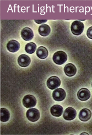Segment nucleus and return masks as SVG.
Wrapping results in <instances>:
<instances>
[{
	"mask_svg": "<svg viewBox=\"0 0 92 135\" xmlns=\"http://www.w3.org/2000/svg\"><path fill=\"white\" fill-rule=\"evenodd\" d=\"M54 62L56 64L61 65L65 64L67 60V55L65 52L59 51L55 52L53 57Z\"/></svg>",
	"mask_w": 92,
	"mask_h": 135,
	"instance_id": "obj_1",
	"label": "nucleus"
},
{
	"mask_svg": "<svg viewBox=\"0 0 92 135\" xmlns=\"http://www.w3.org/2000/svg\"><path fill=\"white\" fill-rule=\"evenodd\" d=\"M84 24L79 21H74L72 22L71 26V32L76 36L81 35L84 30Z\"/></svg>",
	"mask_w": 92,
	"mask_h": 135,
	"instance_id": "obj_2",
	"label": "nucleus"
},
{
	"mask_svg": "<svg viewBox=\"0 0 92 135\" xmlns=\"http://www.w3.org/2000/svg\"><path fill=\"white\" fill-rule=\"evenodd\" d=\"M26 116L28 120L31 122L37 121L40 117L39 111L37 108H30L27 111Z\"/></svg>",
	"mask_w": 92,
	"mask_h": 135,
	"instance_id": "obj_3",
	"label": "nucleus"
},
{
	"mask_svg": "<svg viewBox=\"0 0 92 135\" xmlns=\"http://www.w3.org/2000/svg\"><path fill=\"white\" fill-rule=\"evenodd\" d=\"M23 104L24 107L27 108H30L35 107L37 104V100L35 97L32 95L25 96L23 99Z\"/></svg>",
	"mask_w": 92,
	"mask_h": 135,
	"instance_id": "obj_4",
	"label": "nucleus"
},
{
	"mask_svg": "<svg viewBox=\"0 0 92 135\" xmlns=\"http://www.w3.org/2000/svg\"><path fill=\"white\" fill-rule=\"evenodd\" d=\"M61 80L57 76L50 77L47 81V86L50 90H55L60 86Z\"/></svg>",
	"mask_w": 92,
	"mask_h": 135,
	"instance_id": "obj_5",
	"label": "nucleus"
},
{
	"mask_svg": "<svg viewBox=\"0 0 92 135\" xmlns=\"http://www.w3.org/2000/svg\"><path fill=\"white\" fill-rule=\"evenodd\" d=\"M77 112L74 108L72 107H68L65 110L63 113V117L66 120L71 121L76 118Z\"/></svg>",
	"mask_w": 92,
	"mask_h": 135,
	"instance_id": "obj_6",
	"label": "nucleus"
},
{
	"mask_svg": "<svg viewBox=\"0 0 92 135\" xmlns=\"http://www.w3.org/2000/svg\"><path fill=\"white\" fill-rule=\"evenodd\" d=\"M66 96L65 91L62 89H56L53 93V97L56 101H63Z\"/></svg>",
	"mask_w": 92,
	"mask_h": 135,
	"instance_id": "obj_7",
	"label": "nucleus"
},
{
	"mask_svg": "<svg viewBox=\"0 0 92 135\" xmlns=\"http://www.w3.org/2000/svg\"><path fill=\"white\" fill-rule=\"evenodd\" d=\"M21 36L22 38L26 41L32 40L34 37L33 31L29 27H25L22 30Z\"/></svg>",
	"mask_w": 92,
	"mask_h": 135,
	"instance_id": "obj_8",
	"label": "nucleus"
},
{
	"mask_svg": "<svg viewBox=\"0 0 92 135\" xmlns=\"http://www.w3.org/2000/svg\"><path fill=\"white\" fill-rule=\"evenodd\" d=\"M77 97L80 101H85L88 100L90 97V92L86 88H83L79 90L77 93Z\"/></svg>",
	"mask_w": 92,
	"mask_h": 135,
	"instance_id": "obj_9",
	"label": "nucleus"
},
{
	"mask_svg": "<svg viewBox=\"0 0 92 135\" xmlns=\"http://www.w3.org/2000/svg\"><path fill=\"white\" fill-rule=\"evenodd\" d=\"M30 62H31V59L28 55L25 54L20 55L18 59V63L19 65L22 67H26L28 66Z\"/></svg>",
	"mask_w": 92,
	"mask_h": 135,
	"instance_id": "obj_10",
	"label": "nucleus"
},
{
	"mask_svg": "<svg viewBox=\"0 0 92 135\" xmlns=\"http://www.w3.org/2000/svg\"><path fill=\"white\" fill-rule=\"evenodd\" d=\"M91 117V112L88 108H83L79 113V118L82 121H88Z\"/></svg>",
	"mask_w": 92,
	"mask_h": 135,
	"instance_id": "obj_11",
	"label": "nucleus"
},
{
	"mask_svg": "<svg viewBox=\"0 0 92 135\" xmlns=\"http://www.w3.org/2000/svg\"><path fill=\"white\" fill-rule=\"evenodd\" d=\"M7 49L11 52H16L19 50L20 44L16 40H11L7 44Z\"/></svg>",
	"mask_w": 92,
	"mask_h": 135,
	"instance_id": "obj_12",
	"label": "nucleus"
},
{
	"mask_svg": "<svg viewBox=\"0 0 92 135\" xmlns=\"http://www.w3.org/2000/svg\"><path fill=\"white\" fill-rule=\"evenodd\" d=\"M64 72L66 76L68 77H72L76 75L77 72V69L73 64H68L64 67Z\"/></svg>",
	"mask_w": 92,
	"mask_h": 135,
	"instance_id": "obj_13",
	"label": "nucleus"
},
{
	"mask_svg": "<svg viewBox=\"0 0 92 135\" xmlns=\"http://www.w3.org/2000/svg\"><path fill=\"white\" fill-rule=\"evenodd\" d=\"M63 107L59 105H54L50 108V112L51 115L55 117H60L63 113Z\"/></svg>",
	"mask_w": 92,
	"mask_h": 135,
	"instance_id": "obj_14",
	"label": "nucleus"
},
{
	"mask_svg": "<svg viewBox=\"0 0 92 135\" xmlns=\"http://www.w3.org/2000/svg\"><path fill=\"white\" fill-rule=\"evenodd\" d=\"M48 55V50L44 46H40L37 50V55L40 59H45Z\"/></svg>",
	"mask_w": 92,
	"mask_h": 135,
	"instance_id": "obj_15",
	"label": "nucleus"
},
{
	"mask_svg": "<svg viewBox=\"0 0 92 135\" xmlns=\"http://www.w3.org/2000/svg\"><path fill=\"white\" fill-rule=\"evenodd\" d=\"M50 31L51 28L50 26L49 25L46 24H43L40 26L38 28V32L39 34L41 36H44V37L48 36L50 33Z\"/></svg>",
	"mask_w": 92,
	"mask_h": 135,
	"instance_id": "obj_16",
	"label": "nucleus"
},
{
	"mask_svg": "<svg viewBox=\"0 0 92 135\" xmlns=\"http://www.w3.org/2000/svg\"><path fill=\"white\" fill-rule=\"evenodd\" d=\"M10 117V113L8 110L4 108H1V121L5 122L9 120Z\"/></svg>",
	"mask_w": 92,
	"mask_h": 135,
	"instance_id": "obj_17",
	"label": "nucleus"
},
{
	"mask_svg": "<svg viewBox=\"0 0 92 135\" xmlns=\"http://www.w3.org/2000/svg\"><path fill=\"white\" fill-rule=\"evenodd\" d=\"M37 49V45L34 42H30L26 45L25 47V50L28 54H32L35 52Z\"/></svg>",
	"mask_w": 92,
	"mask_h": 135,
	"instance_id": "obj_18",
	"label": "nucleus"
},
{
	"mask_svg": "<svg viewBox=\"0 0 92 135\" xmlns=\"http://www.w3.org/2000/svg\"><path fill=\"white\" fill-rule=\"evenodd\" d=\"M87 35L89 38L92 40V26L90 27L88 29L87 31Z\"/></svg>",
	"mask_w": 92,
	"mask_h": 135,
	"instance_id": "obj_19",
	"label": "nucleus"
},
{
	"mask_svg": "<svg viewBox=\"0 0 92 135\" xmlns=\"http://www.w3.org/2000/svg\"><path fill=\"white\" fill-rule=\"evenodd\" d=\"M34 21H35V22H36L37 23H38V24H42L43 23H45L46 22H47V20H35Z\"/></svg>",
	"mask_w": 92,
	"mask_h": 135,
	"instance_id": "obj_20",
	"label": "nucleus"
},
{
	"mask_svg": "<svg viewBox=\"0 0 92 135\" xmlns=\"http://www.w3.org/2000/svg\"><path fill=\"white\" fill-rule=\"evenodd\" d=\"M80 134H87V135H88V133H81Z\"/></svg>",
	"mask_w": 92,
	"mask_h": 135,
	"instance_id": "obj_21",
	"label": "nucleus"
},
{
	"mask_svg": "<svg viewBox=\"0 0 92 135\" xmlns=\"http://www.w3.org/2000/svg\"><path fill=\"white\" fill-rule=\"evenodd\" d=\"M91 87H92V83H91Z\"/></svg>",
	"mask_w": 92,
	"mask_h": 135,
	"instance_id": "obj_22",
	"label": "nucleus"
}]
</instances>
